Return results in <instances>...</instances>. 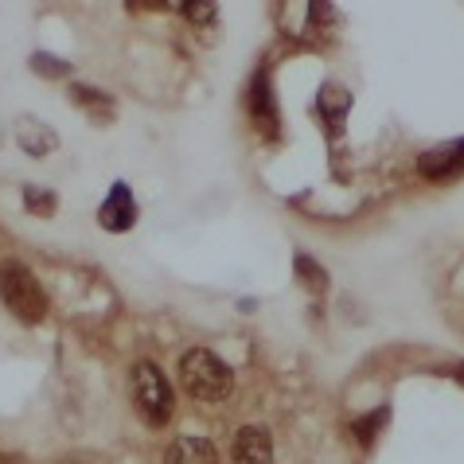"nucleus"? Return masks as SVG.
Returning a JSON list of instances; mask_svg holds the SVG:
<instances>
[{"mask_svg":"<svg viewBox=\"0 0 464 464\" xmlns=\"http://www.w3.org/2000/svg\"><path fill=\"white\" fill-rule=\"evenodd\" d=\"M179 386L196 398V402H223L235 391V371L208 347H191L179 359Z\"/></svg>","mask_w":464,"mask_h":464,"instance_id":"nucleus-1","label":"nucleus"},{"mask_svg":"<svg viewBox=\"0 0 464 464\" xmlns=\"http://www.w3.org/2000/svg\"><path fill=\"white\" fill-rule=\"evenodd\" d=\"M0 301L20 324H40L47 316V293L35 281V274L16 257H5L0 262Z\"/></svg>","mask_w":464,"mask_h":464,"instance_id":"nucleus-2","label":"nucleus"},{"mask_svg":"<svg viewBox=\"0 0 464 464\" xmlns=\"http://www.w3.org/2000/svg\"><path fill=\"white\" fill-rule=\"evenodd\" d=\"M129 386H133V406L137 414L145 418L149 425H164L172 418V406H176V394H172V382L164 379V371L149 359H140L129 371Z\"/></svg>","mask_w":464,"mask_h":464,"instance_id":"nucleus-3","label":"nucleus"},{"mask_svg":"<svg viewBox=\"0 0 464 464\" xmlns=\"http://www.w3.org/2000/svg\"><path fill=\"white\" fill-rule=\"evenodd\" d=\"M98 223L113 230V235H125V230H133L137 223V203H133V191H129V184H113L106 203L98 208Z\"/></svg>","mask_w":464,"mask_h":464,"instance_id":"nucleus-4","label":"nucleus"},{"mask_svg":"<svg viewBox=\"0 0 464 464\" xmlns=\"http://www.w3.org/2000/svg\"><path fill=\"white\" fill-rule=\"evenodd\" d=\"M12 133H16V145L28 152V157H47V152L59 149V133L47 121L32 118V113H20L16 125H12Z\"/></svg>","mask_w":464,"mask_h":464,"instance_id":"nucleus-5","label":"nucleus"},{"mask_svg":"<svg viewBox=\"0 0 464 464\" xmlns=\"http://www.w3.org/2000/svg\"><path fill=\"white\" fill-rule=\"evenodd\" d=\"M418 172L425 179H445V176L464 172V140H445V145L421 152V157H418Z\"/></svg>","mask_w":464,"mask_h":464,"instance_id":"nucleus-6","label":"nucleus"},{"mask_svg":"<svg viewBox=\"0 0 464 464\" xmlns=\"http://www.w3.org/2000/svg\"><path fill=\"white\" fill-rule=\"evenodd\" d=\"M235 464H274V437L262 425H242L235 433Z\"/></svg>","mask_w":464,"mask_h":464,"instance_id":"nucleus-7","label":"nucleus"},{"mask_svg":"<svg viewBox=\"0 0 464 464\" xmlns=\"http://www.w3.org/2000/svg\"><path fill=\"white\" fill-rule=\"evenodd\" d=\"M164 464H218V453L208 437H176L164 449Z\"/></svg>","mask_w":464,"mask_h":464,"instance_id":"nucleus-8","label":"nucleus"},{"mask_svg":"<svg viewBox=\"0 0 464 464\" xmlns=\"http://www.w3.org/2000/svg\"><path fill=\"white\" fill-rule=\"evenodd\" d=\"M347 106H352V98H347V90H340V86H324L320 90V110H324V118L332 113V125H343V118H347Z\"/></svg>","mask_w":464,"mask_h":464,"instance_id":"nucleus-9","label":"nucleus"},{"mask_svg":"<svg viewBox=\"0 0 464 464\" xmlns=\"http://www.w3.org/2000/svg\"><path fill=\"white\" fill-rule=\"evenodd\" d=\"M293 269H296V277H301L313 293H324V289H328V274H324V269H320L308 254H296V257H293Z\"/></svg>","mask_w":464,"mask_h":464,"instance_id":"nucleus-10","label":"nucleus"},{"mask_svg":"<svg viewBox=\"0 0 464 464\" xmlns=\"http://www.w3.org/2000/svg\"><path fill=\"white\" fill-rule=\"evenodd\" d=\"M24 208H28L32 215H40V218H51L59 211V199H55V191H44V188H24Z\"/></svg>","mask_w":464,"mask_h":464,"instance_id":"nucleus-11","label":"nucleus"},{"mask_svg":"<svg viewBox=\"0 0 464 464\" xmlns=\"http://www.w3.org/2000/svg\"><path fill=\"white\" fill-rule=\"evenodd\" d=\"M32 71L44 74V79H63V74H71V63L67 59H55V55H32Z\"/></svg>","mask_w":464,"mask_h":464,"instance_id":"nucleus-12","label":"nucleus"},{"mask_svg":"<svg viewBox=\"0 0 464 464\" xmlns=\"http://www.w3.org/2000/svg\"><path fill=\"white\" fill-rule=\"evenodd\" d=\"M71 98H74V102H90L86 110H110V113H113V98L98 94V90H90V86H71Z\"/></svg>","mask_w":464,"mask_h":464,"instance_id":"nucleus-13","label":"nucleus"},{"mask_svg":"<svg viewBox=\"0 0 464 464\" xmlns=\"http://www.w3.org/2000/svg\"><path fill=\"white\" fill-rule=\"evenodd\" d=\"M179 12H184L188 20H196V24H211L215 20V5H196V0H191V5H179Z\"/></svg>","mask_w":464,"mask_h":464,"instance_id":"nucleus-14","label":"nucleus"},{"mask_svg":"<svg viewBox=\"0 0 464 464\" xmlns=\"http://www.w3.org/2000/svg\"><path fill=\"white\" fill-rule=\"evenodd\" d=\"M382 421H386V410H375V414H367L363 421H355V433L363 437V441H371V437H375V430H379Z\"/></svg>","mask_w":464,"mask_h":464,"instance_id":"nucleus-15","label":"nucleus"},{"mask_svg":"<svg viewBox=\"0 0 464 464\" xmlns=\"http://www.w3.org/2000/svg\"><path fill=\"white\" fill-rule=\"evenodd\" d=\"M0 464H28V460H20V457H8V453H0Z\"/></svg>","mask_w":464,"mask_h":464,"instance_id":"nucleus-16","label":"nucleus"},{"mask_svg":"<svg viewBox=\"0 0 464 464\" xmlns=\"http://www.w3.org/2000/svg\"><path fill=\"white\" fill-rule=\"evenodd\" d=\"M0 140H5V133H0Z\"/></svg>","mask_w":464,"mask_h":464,"instance_id":"nucleus-17","label":"nucleus"}]
</instances>
